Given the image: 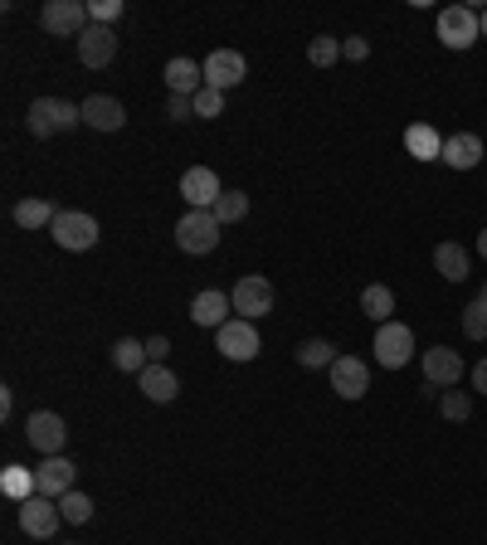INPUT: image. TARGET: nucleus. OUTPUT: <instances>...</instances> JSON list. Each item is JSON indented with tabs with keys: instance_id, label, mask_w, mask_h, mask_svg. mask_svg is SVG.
Instances as JSON below:
<instances>
[{
	"instance_id": "obj_1",
	"label": "nucleus",
	"mask_w": 487,
	"mask_h": 545,
	"mask_svg": "<svg viewBox=\"0 0 487 545\" xmlns=\"http://www.w3.org/2000/svg\"><path fill=\"white\" fill-rule=\"evenodd\" d=\"M78 122H83V108L64 103V98H35L30 112H25V127H30L35 142H49V137H59V132H74Z\"/></svg>"
},
{
	"instance_id": "obj_2",
	"label": "nucleus",
	"mask_w": 487,
	"mask_h": 545,
	"mask_svg": "<svg viewBox=\"0 0 487 545\" xmlns=\"http://www.w3.org/2000/svg\"><path fill=\"white\" fill-rule=\"evenodd\" d=\"M220 234H225V224L210 215V210H186L181 224H176V244H181V254H190V258L215 254Z\"/></svg>"
},
{
	"instance_id": "obj_3",
	"label": "nucleus",
	"mask_w": 487,
	"mask_h": 545,
	"mask_svg": "<svg viewBox=\"0 0 487 545\" xmlns=\"http://www.w3.org/2000/svg\"><path fill=\"white\" fill-rule=\"evenodd\" d=\"M434 30H439V44H444V49H473V44L483 39V20H478L473 5H449V10H439Z\"/></svg>"
},
{
	"instance_id": "obj_4",
	"label": "nucleus",
	"mask_w": 487,
	"mask_h": 545,
	"mask_svg": "<svg viewBox=\"0 0 487 545\" xmlns=\"http://www.w3.org/2000/svg\"><path fill=\"white\" fill-rule=\"evenodd\" d=\"M371 351L385 370H400V365H410V356H414V331L405 327V322H380Z\"/></svg>"
},
{
	"instance_id": "obj_5",
	"label": "nucleus",
	"mask_w": 487,
	"mask_h": 545,
	"mask_svg": "<svg viewBox=\"0 0 487 545\" xmlns=\"http://www.w3.org/2000/svg\"><path fill=\"white\" fill-rule=\"evenodd\" d=\"M49 234H54V244H59V249L83 254V249H93V244H98V219L83 215V210H59V219L49 224Z\"/></svg>"
},
{
	"instance_id": "obj_6",
	"label": "nucleus",
	"mask_w": 487,
	"mask_h": 545,
	"mask_svg": "<svg viewBox=\"0 0 487 545\" xmlns=\"http://www.w3.org/2000/svg\"><path fill=\"white\" fill-rule=\"evenodd\" d=\"M229 302H234V312L244 317V322H259L273 312V283L259 278V273H249V278H239L234 288H229Z\"/></svg>"
},
{
	"instance_id": "obj_7",
	"label": "nucleus",
	"mask_w": 487,
	"mask_h": 545,
	"mask_svg": "<svg viewBox=\"0 0 487 545\" xmlns=\"http://www.w3.org/2000/svg\"><path fill=\"white\" fill-rule=\"evenodd\" d=\"M39 25L59 39H78L88 30V5H83V0H49V5L39 10Z\"/></svg>"
},
{
	"instance_id": "obj_8",
	"label": "nucleus",
	"mask_w": 487,
	"mask_h": 545,
	"mask_svg": "<svg viewBox=\"0 0 487 545\" xmlns=\"http://www.w3.org/2000/svg\"><path fill=\"white\" fill-rule=\"evenodd\" d=\"M215 346H220V356L225 361H254L259 356V327L254 322H244V317H229L225 327L215 331Z\"/></svg>"
},
{
	"instance_id": "obj_9",
	"label": "nucleus",
	"mask_w": 487,
	"mask_h": 545,
	"mask_svg": "<svg viewBox=\"0 0 487 545\" xmlns=\"http://www.w3.org/2000/svg\"><path fill=\"white\" fill-rule=\"evenodd\" d=\"M59 521H64V511L54 497H30V502H20V531L25 536H35V541H49L54 531H59Z\"/></svg>"
},
{
	"instance_id": "obj_10",
	"label": "nucleus",
	"mask_w": 487,
	"mask_h": 545,
	"mask_svg": "<svg viewBox=\"0 0 487 545\" xmlns=\"http://www.w3.org/2000/svg\"><path fill=\"white\" fill-rule=\"evenodd\" d=\"M25 434H30V448H39L44 458H59V453H64V443H69V429H64V419H59L54 409H39V414H30Z\"/></svg>"
},
{
	"instance_id": "obj_11",
	"label": "nucleus",
	"mask_w": 487,
	"mask_h": 545,
	"mask_svg": "<svg viewBox=\"0 0 487 545\" xmlns=\"http://www.w3.org/2000/svg\"><path fill=\"white\" fill-rule=\"evenodd\" d=\"M113 59H117L113 25H88V30L78 35V64H83V69H108Z\"/></svg>"
},
{
	"instance_id": "obj_12",
	"label": "nucleus",
	"mask_w": 487,
	"mask_h": 545,
	"mask_svg": "<svg viewBox=\"0 0 487 545\" xmlns=\"http://www.w3.org/2000/svg\"><path fill=\"white\" fill-rule=\"evenodd\" d=\"M419 370H424V385H434V390H449V385H458V380H463V356H458L453 346H429Z\"/></svg>"
},
{
	"instance_id": "obj_13",
	"label": "nucleus",
	"mask_w": 487,
	"mask_h": 545,
	"mask_svg": "<svg viewBox=\"0 0 487 545\" xmlns=\"http://www.w3.org/2000/svg\"><path fill=\"white\" fill-rule=\"evenodd\" d=\"M200 69H205V88H220V93H225V88H234V83H244L249 59H244L239 49H215Z\"/></svg>"
},
{
	"instance_id": "obj_14",
	"label": "nucleus",
	"mask_w": 487,
	"mask_h": 545,
	"mask_svg": "<svg viewBox=\"0 0 487 545\" xmlns=\"http://www.w3.org/2000/svg\"><path fill=\"white\" fill-rule=\"evenodd\" d=\"M332 390H337L341 400H361L371 390V365L361 361V356H337V365H332Z\"/></svg>"
},
{
	"instance_id": "obj_15",
	"label": "nucleus",
	"mask_w": 487,
	"mask_h": 545,
	"mask_svg": "<svg viewBox=\"0 0 487 545\" xmlns=\"http://www.w3.org/2000/svg\"><path fill=\"white\" fill-rule=\"evenodd\" d=\"M181 195H186L190 210H215V200H220L225 190H220V176H215L210 166H190L186 176H181Z\"/></svg>"
},
{
	"instance_id": "obj_16",
	"label": "nucleus",
	"mask_w": 487,
	"mask_h": 545,
	"mask_svg": "<svg viewBox=\"0 0 487 545\" xmlns=\"http://www.w3.org/2000/svg\"><path fill=\"white\" fill-rule=\"evenodd\" d=\"M74 473H78V468L64 458V453H59V458H44V463L35 468L39 497H54V502H59L64 492H74Z\"/></svg>"
},
{
	"instance_id": "obj_17",
	"label": "nucleus",
	"mask_w": 487,
	"mask_h": 545,
	"mask_svg": "<svg viewBox=\"0 0 487 545\" xmlns=\"http://www.w3.org/2000/svg\"><path fill=\"white\" fill-rule=\"evenodd\" d=\"M225 312H234V302H229L220 288H205V292H195V302H190V322L195 327H210V331H220L229 322Z\"/></svg>"
},
{
	"instance_id": "obj_18",
	"label": "nucleus",
	"mask_w": 487,
	"mask_h": 545,
	"mask_svg": "<svg viewBox=\"0 0 487 545\" xmlns=\"http://www.w3.org/2000/svg\"><path fill=\"white\" fill-rule=\"evenodd\" d=\"M439 161L453 166V171H473L483 161V137L478 132H453V137H444V156Z\"/></svg>"
},
{
	"instance_id": "obj_19",
	"label": "nucleus",
	"mask_w": 487,
	"mask_h": 545,
	"mask_svg": "<svg viewBox=\"0 0 487 545\" xmlns=\"http://www.w3.org/2000/svg\"><path fill=\"white\" fill-rule=\"evenodd\" d=\"M78 108H83V122H88V127H98V132H117V127L127 122L122 103L108 98V93H93V98H83Z\"/></svg>"
},
{
	"instance_id": "obj_20",
	"label": "nucleus",
	"mask_w": 487,
	"mask_h": 545,
	"mask_svg": "<svg viewBox=\"0 0 487 545\" xmlns=\"http://www.w3.org/2000/svg\"><path fill=\"white\" fill-rule=\"evenodd\" d=\"M137 385H142V395L151 404H171L181 395V380H176V370H166V365H147L142 375H137Z\"/></svg>"
},
{
	"instance_id": "obj_21",
	"label": "nucleus",
	"mask_w": 487,
	"mask_h": 545,
	"mask_svg": "<svg viewBox=\"0 0 487 545\" xmlns=\"http://www.w3.org/2000/svg\"><path fill=\"white\" fill-rule=\"evenodd\" d=\"M166 88L181 93V98H195V93L205 88V69H200L195 59H171V64H166Z\"/></svg>"
},
{
	"instance_id": "obj_22",
	"label": "nucleus",
	"mask_w": 487,
	"mask_h": 545,
	"mask_svg": "<svg viewBox=\"0 0 487 545\" xmlns=\"http://www.w3.org/2000/svg\"><path fill=\"white\" fill-rule=\"evenodd\" d=\"M405 151L419 156V161H439V156H444V137H439L429 122H414L410 132H405Z\"/></svg>"
},
{
	"instance_id": "obj_23",
	"label": "nucleus",
	"mask_w": 487,
	"mask_h": 545,
	"mask_svg": "<svg viewBox=\"0 0 487 545\" xmlns=\"http://www.w3.org/2000/svg\"><path fill=\"white\" fill-rule=\"evenodd\" d=\"M361 312L371 317L375 327L380 322H395V292L385 288V283H371V288L361 292Z\"/></svg>"
},
{
	"instance_id": "obj_24",
	"label": "nucleus",
	"mask_w": 487,
	"mask_h": 545,
	"mask_svg": "<svg viewBox=\"0 0 487 545\" xmlns=\"http://www.w3.org/2000/svg\"><path fill=\"white\" fill-rule=\"evenodd\" d=\"M0 492L10 497V502H30L39 492V482H35V473L30 468H20V463H10L5 473H0Z\"/></svg>"
},
{
	"instance_id": "obj_25",
	"label": "nucleus",
	"mask_w": 487,
	"mask_h": 545,
	"mask_svg": "<svg viewBox=\"0 0 487 545\" xmlns=\"http://www.w3.org/2000/svg\"><path fill=\"white\" fill-rule=\"evenodd\" d=\"M54 219H59V210H54L49 200H39V195H30V200L15 205V224H20V229H49Z\"/></svg>"
},
{
	"instance_id": "obj_26",
	"label": "nucleus",
	"mask_w": 487,
	"mask_h": 545,
	"mask_svg": "<svg viewBox=\"0 0 487 545\" xmlns=\"http://www.w3.org/2000/svg\"><path fill=\"white\" fill-rule=\"evenodd\" d=\"M298 365L302 370H332V365H337V346H332L327 336H312V341L298 346Z\"/></svg>"
},
{
	"instance_id": "obj_27",
	"label": "nucleus",
	"mask_w": 487,
	"mask_h": 545,
	"mask_svg": "<svg viewBox=\"0 0 487 545\" xmlns=\"http://www.w3.org/2000/svg\"><path fill=\"white\" fill-rule=\"evenodd\" d=\"M113 365L117 370H127V375H142V370H147V341L122 336V341L113 346Z\"/></svg>"
},
{
	"instance_id": "obj_28",
	"label": "nucleus",
	"mask_w": 487,
	"mask_h": 545,
	"mask_svg": "<svg viewBox=\"0 0 487 545\" xmlns=\"http://www.w3.org/2000/svg\"><path fill=\"white\" fill-rule=\"evenodd\" d=\"M434 268H439V278L463 283V278H468V254H463L458 244H439V249H434Z\"/></svg>"
},
{
	"instance_id": "obj_29",
	"label": "nucleus",
	"mask_w": 487,
	"mask_h": 545,
	"mask_svg": "<svg viewBox=\"0 0 487 545\" xmlns=\"http://www.w3.org/2000/svg\"><path fill=\"white\" fill-rule=\"evenodd\" d=\"M210 215L220 219V224H239V219L249 215V195H244V190H225V195L215 200V210H210Z\"/></svg>"
},
{
	"instance_id": "obj_30",
	"label": "nucleus",
	"mask_w": 487,
	"mask_h": 545,
	"mask_svg": "<svg viewBox=\"0 0 487 545\" xmlns=\"http://www.w3.org/2000/svg\"><path fill=\"white\" fill-rule=\"evenodd\" d=\"M341 59V39L337 35H317L312 44H307V64L312 69H332Z\"/></svg>"
},
{
	"instance_id": "obj_31",
	"label": "nucleus",
	"mask_w": 487,
	"mask_h": 545,
	"mask_svg": "<svg viewBox=\"0 0 487 545\" xmlns=\"http://www.w3.org/2000/svg\"><path fill=\"white\" fill-rule=\"evenodd\" d=\"M59 511H64L69 526H83V521H93V497H88V492H64V497H59Z\"/></svg>"
},
{
	"instance_id": "obj_32",
	"label": "nucleus",
	"mask_w": 487,
	"mask_h": 545,
	"mask_svg": "<svg viewBox=\"0 0 487 545\" xmlns=\"http://www.w3.org/2000/svg\"><path fill=\"white\" fill-rule=\"evenodd\" d=\"M439 414L453 419V424H463V419L473 414V395H468V390H444V395H439Z\"/></svg>"
},
{
	"instance_id": "obj_33",
	"label": "nucleus",
	"mask_w": 487,
	"mask_h": 545,
	"mask_svg": "<svg viewBox=\"0 0 487 545\" xmlns=\"http://www.w3.org/2000/svg\"><path fill=\"white\" fill-rule=\"evenodd\" d=\"M463 336H468V341H487V302L483 297L463 307Z\"/></svg>"
},
{
	"instance_id": "obj_34",
	"label": "nucleus",
	"mask_w": 487,
	"mask_h": 545,
	"mask_svg": "<svg viewBox=\"0 0 487 545\" xmlns=\"http://www.w3.org/2000/svg\"><path fill=\"white\" fill-rule=\"evenodd\" d=\"M225 112V93L220 88H200L195 93V117H220Z\"/></svg>"
},
{
	"instance_id": "obj_35",
	"label": "nucleus",
	"mask_w": 487,
	"mask_h": 545,
	"mask_svg": "<svg viewBox=\"0 0 487 545\" xmlns=\"http://www.w3.org/2000/svg\"><path fill=\"white\" fill-rule=\"evenodd\" d=\"M122 15V0H88V25H113Z\"/></svg>"
},
{
	"instance_id": "obj_36",
	"label": "nucleus",
	"mask_w": 487,
	"mask_h": 545,
	"mask_svg": "<svg viewBox=\"0 0 487 545\" xmlns=\"http://www.w3.org/2000/svg\"><path fill=\"white\" fill-rule=\"evenodd\" d=\"M341 59H351V64H366V59H371V44H366L361 35L341 39Z\"/></svg>"
},
{
	"instance_id": "obj_37",
	"label": "nucleus",
	"mask_w": 487,
	"mask_h": 545,
	"mask_svg": "<svg viewBox=\"0 0 487 545\" xmlns=\"http://www.w3.org/2000/svg\"><path fill=\"white\" fill-rule=\"evenodd\" d=\"M166 117H171V122H186V117H195V98L171 93V98H166Z\"/></svg>"
},
{
	"instance_id": "obj_38",
	"label": "nucleus",
	"mask_w": 487,
	"mask_h": 545,
	"mask_svg": "<svg viewBox=\"0 0 487 545\" xmlns=\"http://www.w3.org/2000/svg\"><path fill=\"white\" fill-rule=\"evenodd\" d=\"M166 356H171V341H166V336H151V341H147V361L161 365Z\"/></svg>"
},
{
	"instance_id": "obj_39",
	"label": "nucleus",
	"mask_w": 487,
	"mask_h": 545,
	"mask_svg": "<svg viewBox=\"0 0 487 545\" xmlns=\"http://www.w3.org/2000/svg\"><path fill=\"white\" fill-rule=\"evenodd\" d=\"M473 390H478V395H487V356L473 365Z\"/></svg>"
},
{
	"instance_id": "obj_40",
	"label": "nucleus",
	"mask_w": 487,
	"mask_h": 545,
	"mask_svg": "<svg viewBox=\"0 0 487 545\" xmlns=\"http://www.w3.org/2000/svg\"><path fill=\"white\" fill-rule=\"evenodd\" d=\"M10 409H15V395H10V390H0V419H10Z\"/></svg>"
},
{
	"instance_id": "obj_41",
	"label": "nucleus",
	"mask_w": 487,
	"mask_h": 545,
	"mask_svg": "<svg viewBox=\"0 0 487 545\" xmlns=\"http://www.w3.org/2000/svg\"><path fill=\"white\" fill-rule=\"evenodd\" d=\"M478 254L487 258V229H483V234H478Z\"/></svg>"
},
{
	"instance_id": "obj_42",
	"label": "nucleus",
	"mask_w": 487,
	"mask_h": 545,
	"mask_svg": "<svg viewBox=\"0 0 487 545\" xmlns=\"http://www.w3.org/2000/svg\"><path fill=\"white\" fill-rule=\"evenodd\" d=\"M478 20H483V39H487V10H478Z\"/></svg>"
},
{
	"instance_id": "obj_43",
	"label": "nucleus",
	"mask_w": 487,
	"mask_h": 545,
	"mask_svg": "<svg viewBox=\"0 0 487 545\" xmlns=\"http://www.w3.org/2000/svg\"><path fill=\"white\" fill-rule=\"evenodd\" d=\"M483 302H487V288H483Z\"/></svg>"
}]
</instances>
